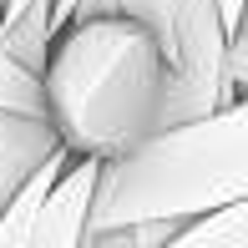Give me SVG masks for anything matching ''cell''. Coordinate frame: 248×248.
<instances>
[{
	"label": "cell",
	"instance_id": "cell-3",
	"mask_svg": "<svg viewBox=\"0 0 248 248\" xmlns=\"http://www.w3.org/2000/svg\"><path fill=\"white\" fill-rule=\"evenodd\" d=\"M96 167H101V157H86V152L66 157V167L51 177L46 198H41V208H36L31 248H81L86 213H92V187H96Z\"/></svg>",
	"mask_w": 248,
	"mask_h": 248
},
{
	"label": "cell",
	"instance_id": "cell-4",
	"mask_svg": "<svg viewBox=\"0 0 248 248\" xmlns=\"http://www.w3.org/2000/svg\"><path fill=\"white\" fill-rule=\"evenodd\" d=\"M61 147V132L51 127L46 111H16L0 107V202L31 177V167L46 152Z\"/></svg>",
	"mask_w": 248,
	"mask_h": 248
},
{
	"label": "cell",
	"instance_id": "cell-5",
	"mask_svg": "<svg viewBox=\"0 0 248 248\" xmlns=\"http://www.w3.org/2000/svg\"><path fill=\"white\" fill-rule=\"evenodd\" d=\"M167 248H248V198H233V202L183 218Z\"/></svg>",
	"mask_w": 248,
	"mask_h": 248
},
{
	"label": "cell",
	"instance_id": "cell-8",
	"mask_svg": "<svg viewBox=\"0 0 248 248\" xmlns=\"http://www.w3.org/2000/svg\"><path fill=\"white\" fill-rule=\"evenodd\" d=\"M20 5H26V0H10V5H5V16H16V10H20ZM5 16H0V20H5Z\"/></svg>",
	"mask_w": 248,
	"mask_h": 248
},
{
	"label": "cell",
	"instance_id": "cell-7",
	"mask_svg": "<svg viewBox=\"0 0 248 248\" xmlns=\"http://www.w3.org/2000/svg\"><path fill=\"white\" fill-rule=\"evenodd\" d=\"M218 10H223V31H228V41L243 36V0H218Z\"/></svg>",
	"mask_w": 248,
	"mask_h": 248
},
{
	"label": "cell",
	"instance_id": "cell-9",
	"mask_svg": "<svg viewBox=\"0 0 248 248\" xmlns=\"http://www.w3.org/2000/svg\"><path fill=\"white\" fill-rule=\"evenodd\" d=\"M5 5H10V0H0V16H5Z\"/></svg>",
	"mask_w": 248,
	"mask_h": 248
},
{
	"label": "cell",
	"instance_id": "cell-6",
	"mask_svg": "<svg viewBox=\"0 0 248 248\" xmlns=\"http://www.w3.org/2000/svg\"><path fill=\"white\" fill-rule=\"evenodd\" d=\"M0 107H16V111H46L41 101V76L26 71L5 46H0Z\"/></svg>",
	"mask_w": 248,
	"mask_h": 248
},
{
	"label": "cell",
	"instance_id": "cell-2",
	"mask_svg": "<svg viewBox=\"0 0 248 248\" xmlns=\"http://www.w3.org/2000/svg\"><path fill=\"white\" fill-rule=\"evenodd\" d=\"M248 198V101L183 117L167 127L137 137L132 147L101 157L86 233L127 228V223H157V218H193L218 202Z\"/></svg>",
	"mask_w": 248,
	"mask_h": 248
},
{
	"label": "cell",
	"instance_id": "cell-1",
	"mask_svg": "<svg viewBox=\"0 0 248 248\" xmlns=\"http://www.w3.org/2000/svg\"><path fill=\"white\" fill-rule=\"evenodd\" d=\"M41 101L71 152L111 157L162 127L172 51L122 10L71 16L41 61Z\"/></svg>",
	"mask_w": 248,
	"mask_h": 248
}]
</instances>
